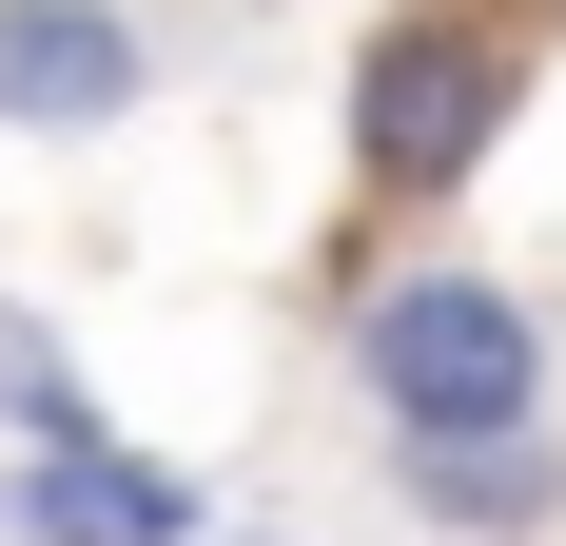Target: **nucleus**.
Segmentation results:
<instances>
[{
	"mask_svg": "<svg viewBox=\"0 0 566 546\" xmlns=\"http://www.w3.org/2000/svg\"><path fill=\"white\" fill-rule=\"evenodd\" d=\"M0 546H78V507H59L40 449H0Z\"/></svg>",
	"mask_w": 566,
	"mask_h": 546,
	"instance_id": "obj_7",
	"label": "nucleus"
},
{
	"mask_svg": "<svg viewBox=\"0 0 566 546\" xmlns=\"http://www.w3.org/2000/svg\"><path fill=\"white\" fill-rule=\"evenodd\" d=\"M216 546H293V527H216Z\"/></svg>",
	"mask_w": 566,
	"mask_h": 546,
	"instance_id": "obj_8",
	"label": "nucleus"
},
{
	"mask_svg": "<svg viewBox=\"0 0 566 546\" xmlns=\"http://www.w3.org/2000/svg\"><path fill=\"white\" fill-rule=\"evenodd\" d=\"M176 59L137 0H0V137H117Z\"/></svg>",
	"mask_w": 566,
	"mask_h": 546,
	"instance_id": "obj_3",
	"label": "nucleus"
},
{
	"mask_svg": "<svg viewBox=\"0 0 566 546\" xmlns=\"http://www.w3.org/2000/svg\"><path fill=\"white\" fill-rule=\"evenodd\" d=\"M352 351V410H371V449H469V430H547L566 410V351H547V293L489 254H410L371 273L333 313Z\"/></svg>",
	"mask_w": 566,
	"mask_h": 546,
	"instance_id": "obj_1",
	"label": "nucleus"
},
{
	"mask_svg": "<svg viewBox=\"0 0 566 546\" xmlns=\"http://www.w3.org/2000/svg\"><path fill=\"white\" fill-rule=\"evenodd\" d=\"M0 449H98V390H78L59 313H20V293H0Z\"/></svg>",
	"mask_w": 566,
	"mask_h": 546,
	"instance_id": "obj_6",
	"label": "nucleus"
},
{
	"mask_svg": "<svg viewBox=\"0 0 566 546\" xmlns=\"http://www.w3.org/2000/svg\"><path fill=\"white\" fill-rule=\"evenodd\" d=\"M40 469H59V507H78V546H216V489H196L176 449H137V430L40 449Z\"/></svg>",
	"mask_w": 566,
	"mask_h": 546,
	"instance_id": "obj_5",
	"label": "nucleus"
},
{
	"mask_svg": "<svg viewBox=\"0 0 566 546\" xmlns=\"http://www.w3.org/2000/svg\"><path fill=\"white\" fill-rule=\"evenodd\" d=\"M391 469V507L430 546H547L566 527V410L547 430H469V449H371Z\"/></svg>",
	"mask_w": 566,
	"mask_h": 546,
	"instance_id": "obj_4",
	"label": "nucleus"
},
{
	"mask_svg": "<svg viewBox=\"0 0 566 546\" xmlns=\"http://www.w3.org/2000/svg\"><path fill=\"white\" fill-rule=\"evenodd\" d=\"M547 40H527V0H391L371 40H352V196L371 216H430L489 176V137L527 117Z\"/></svg>",
	"mask_w": 566,
	"mask_h": 546,
	"instance_id": "obj_2",
	"label": "nucleus"
}]
</instances>
